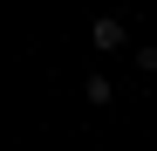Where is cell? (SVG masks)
Returning <instances> with one entry per match:
<instances>
[{
	"label": "cell",
	"instance_id": "obj_3",
	"mask_svg": "<svg viewBox=\"0 0 157 151\" xmlns=\"http://www.w3.org/2000/svg\"><path fill=\"white\" fill-rule=\"evenodd\" d=\"M137 76H157V41H144V48H137Z\"/></svg>",
	"mask_w": 157,
	"mask_h": 151
},
{
	"label": "cell",
	"instance_id": "obj_1",
	"mask_svg": "<svg viewBox=\"0 0 157 151\" xmlns=\"http://www.w3.org/2000/svg\"><path fill=\"white\" fill-rule=\"evenodd\" d=\"M89 35H96V55H116V48H130V28H123L116 14H96V28H89Z\"/></svg>",
	"mask_w": 157,
	"mask_h": 151
},
{
	"label": "cell",
	"instance_id": "obj_2",
	"mask_svg": "<svg viewBox=\"0 0 157 151\" xmlns=\"http://www.w3.org/2000/svg\"><path fill=\"white\" fill-rule=\"evenodd\" d=\"M82 96H89V103L102 110V103H109V96H116V83H109V76H89V83H82Z\"/></svg>",
	"mask_w": 157,
	"mask_h": 151
}]
</instances>
